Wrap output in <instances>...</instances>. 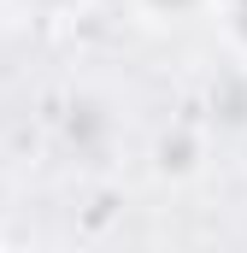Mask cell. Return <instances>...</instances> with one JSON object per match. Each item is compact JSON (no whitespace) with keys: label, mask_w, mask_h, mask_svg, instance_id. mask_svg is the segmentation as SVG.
Masks as SVG:
<instances>
[{"label":"cell","mask_w":247,"mask_h":253,"mask_svg":"<svg viewBox=\"0 0 247 253\" xmlns=\"http://www.w3.org/2000/svg\"><path fill=\"white\" fill-rule=\"evenodd\" d=\"M218 0H129V12L147 24V30H188L200 18H212Z\"/></svg>","instance_id":"obj_1"},{"label":"cell","mask_w":247,"mask_h":253,"mask_svg":"<svg viewBox=\"0 0 247 253\" xmlns=\"http://www.w3.org/2000/svg\"><path fill=\"white\" fill-rule=\"evenodd\" d=\"M212 24L224 30V47L247 65V0H218L212 6Z\"/></svg>","instance_id":"obj_2"},{"label":"cell","mask_w":247,"mask_h":253,"mask_svg":"<svg viewBox=\"0 0 247 253\" xmlns=\"http://www.w3.org/2000/svg\"><path fill=\"white\" fill-rule=\"evenodd\" d=\"M18 18H30V24H65V18H77V12H88L94 0H6Z\"/></svg>","instance_id":"obj_3"}]
</instances>
